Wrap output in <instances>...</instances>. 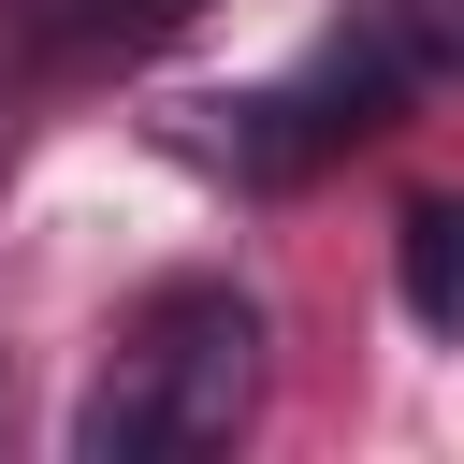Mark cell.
Wrapping results in <instances>:
<instances>
[{"mask_svg":"<svg viewBox=\"0 0 464 464\" xmlns=\"http://www.w3.org/2000/svg\"><path fill=\"white\" fill-rule=\"evenodd\" d=\"M464 87V0H362L348 29H319L276 87L246 102H203V160H232L246 188H304L319 160L406 130V102H450Z\"/></svg>","mask_w":464,"mask_h":464,"instance_id":"6da1fadb","label":"cell"},{"mask_svg":"<svg viewBox=\"0 0 464 464\" xmlns=\"http://www.w3.org/2000/svg\"><path fill=\"white\" fill-rule=\"evenodd\" d=\"M246 406H261V304L232 276H174L116 334L102 392L72 406V464H188V450H232Z\"/></svg>","mask_w":464,"mask_h":464,"instance_id":"7a4b0ae2","label":"cell"},{"mask_svg":"<svg viewBox=\"0 0 464 464\" xmlns=\"http://www.w3.org/2000/svg\"><path fill=\"white\" fill-rule=\"evenodd\" d=\"M29 58H145L188 29V0H0Z\"/></svg>","mask_w":464,"mask_h":464,"instance_id":"3957f363","label":"cell"},{"mask_svg":"<svg viewBox=\"0 0 464 464\" xmlns=\"http://www.w3.org/2000/svg\"><path fill=\"white\" fill-rule=\"evenodd\" d=\"M392 290L420 334H464V188H420L406 232H392Z\"/></svg>","mask_w":464,"mask_h":464,"instance_id":"277c9868","label":"cell"}]
</instances>
